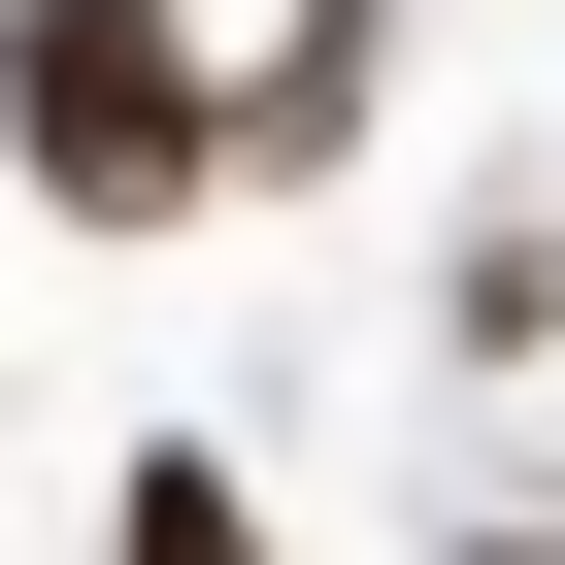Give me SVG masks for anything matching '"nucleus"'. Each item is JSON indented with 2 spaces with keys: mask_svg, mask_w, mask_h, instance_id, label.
I'll return each instance as SVG.
<instances>
[{
  "mask_svg": "<svg viewBox=\"0 0 565 565\" xmlns=\"http://www.w3.org/2000/svg\"><path fill=\"white\" fill-rule=\"evenodd\" d=\"M0 167H34L67 233H200V200H233L200 0H0Z\"/></svg>",
  "mask_w": 565,
  "mask_h": 565,
  "instance_id": "1",
  "label": "nucleus"
},
{
  "mask_svg": "<svg viewBox=\"0 0 565 565\" xmlns=\"http://www.w3.org/2000/svg\"><path fill=\"white\" fill-rule=\"evenodd\" d=\"M366 100H399V0H300V34H266V67H233V167H333Z\"/></svg>",
  "mask_w": 565,
  "mask_h": 565,
  "instance_id": "2",
  "label": "nucleus"
},
{
  "mask_svg": "<svg viewBox=\"0 0 565 565\" xmlns=\"http://www.w3.org/2000/svg\"><path fill=\"white\" fill-rule=\"evenodd\" d=\"M100 565H266V499H233V433H167V466L100 499Z\"/></svg>",
  "mask_w": 565,
  "mask_h": 565,
  "instance_id": "3",
  "label": "nucleus"
},
{
  "mask_svg": "<svg viewBox=\"0 0 565 565\" xmlns=\"http://www.w3.org/2000/svg\"><path fill=\"white\" fill-rule=\"evenodd\" d=\"M466 565H565V532H466Z\"/></svg>",
  "mask_w": 565,
  "mask_h": 565,
  "instance_id": "4",
  "label": "nucleus"
}]
</instances>
